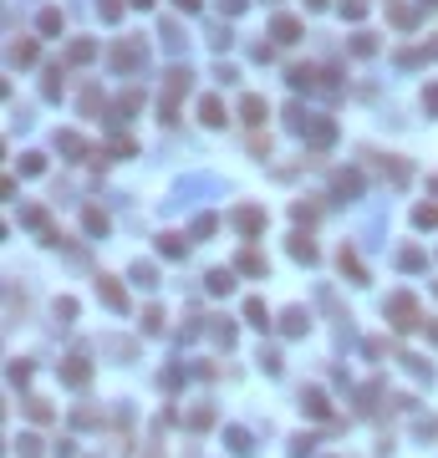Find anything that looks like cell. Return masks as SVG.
<instances>
[{
	"instance_id": "obj_1",
	"label": "cell",
	"mask_w": 438,
	"mask_h": 458,
	"mask_svg": "<svg viewBox=\"0 0 438 458\" xmlns=\"http://www.w3.org/2000/svg\"><path fill=\"white\" fill-rule=\"evenodd\" d=\"M189 82H194L189 67H174L169 72V82H163V123H174V107H178V97L189 92Z\"/></svg>"
},
{
	"instance_id": "obj_2",
	"label": "cell",
	"mask_w": 438,
	"mask_h": 458,
	"mask_svg": "<svg viewBox=\"0 0 438 458\" xmlns=\"http://www.w3.org/2000/svg\"><path fill=\"white\" fill-rule=\"evenodd\" d=\"M388 321L397 326V331H413V326H418V300L408 295V291L393 295V300H388Z\"/></svg>"
},
{
	"instance_id": "obj_3",
	"label": "cell",
	"mask_w": 438,
	"mask_h": 458,
	"mask_svg": "<svg viewBox=\"0 0 438 458\" xmlns=\"http://www.w3.org/2000/svg\"><path fill=\"white\" fill-rule=\"evenodd\" d=\"M229 219H235V229L244 234V240H255V234L265 229V209H255V204H240V209H235Z\"/></svg>"
},
{
	"instance_id": "obj_4",
	"label": "cell",
	"mask_w": 438,
	"mask_h": 458,
	"mask_svg": "<svg viewBox=\"0 0 438 458\" xmlns=\"http://www.w3.org/2000/svg\"><path fill=\"white\" fill-rule=\"evenodd\" d=\"M240 117H244L250 127H260L265 117H270V102L260 97V92H244V97H240Z\"/></svg>"
},
{
	"instance_id": "obj_5",
	"label": "cell",
	"mask_w": 438,
	"mask_h": 458,
	"mask_svg": "<svg viewBox=\"0 0 438 458\" xmlns=\"http://www.w3.org/2000/svg\"><path fill=\"white\" fill-rule=\"evenodd\" d=\"M97 295H102V306H107V311H127V295H123V285L112 280V275H102V280H97Z\"/></svg>"
},
{
	"instance_id": "obj_6",
	"label": "cell",
	"mask_w": 438,
	"mask_h": 458,
	"mask_svg": "<svg viewBox=\"0 0 438 458\" xmlns=\"http://www.w3.org/2000/svg\"><path fill=\"white\" fill-rule=\"evenodd\" d=\"M138 61H143V46H138V41H118V46H112V67L133 72Z\"/></svg>"
},
{
	"instance_id": "obj_7",
	"label": "cell",
	"mask_w": 438,
	"mask_h": 458,
	"mask_svg": "<svg viewBox=\"0 0 438 458\" xmlns=\"http://www.w3.org/2000/svg\"><path fill=\"white\" fill-rule=\"evenodd\" d=\"M61 377H67L72 387H87V382H92V366H87V357H72L67 366H61Z\"/></svg>"
},
{
	"instance_id": "obj_8",
	"label": "cell",
	"mask_w": 438,
	"mask_h": 458,
	"mask_svg": "<svg viewBox=\"0 0 438 458\" xmlns=\"http://www.w3.org/2000/svg\"><path fill=\"white\" fill-rule=\"evenodd\" d=\"M270 36H275V41H295V36H301V21H295V16H275V21H270Z\"/></svg>"
},
{
	"instance_id": "obj_9",
	"label": "cell",
	"mask_w": 438,
	"mask_h": 458,
	"mask_svg": "<svg viewBox=\"0 0 438 458\" xmlns=\"http://www.w3.org/2000/svg\"><path fill=\"white\" fill-rule=\"evenodd\" d=\"M301 402H306V413H311V417H326L331 413V402H326V392H321V387H306Z\"/></svg>"
},
{
	"instance_id": "obj_10",
	"label": "cell",
	"mask_w": 438,
	"mask_h": 458,
	"mask_svg": "<svg viewBox=\"0 0 438 458\" xmlns=\"http://www.w3.org/2000/svg\"><path fill=\"white\" fill-rule=\"evenodd\" d=\"M199 117H204L209 127H219V123H225V102H219V97H204V102H199Z\"/></svg>"
},
{
	"instance_id": "obj_11",
	"label": "cell",
	"mask_w": 438,
	"mask_h": 458,
	"mask_svg": "<svg viewBox=\"0 0 438 458\" xmlns=\"http://www.w3.org/2000/svg\"><path fill=\"white\" fill-rule=\"evenodd\" d=\"M56 148L72 153V158H82V153H87V138H82V133H56Z\"/></svg>"
},
{
	"instance_id": "obj_12",
	"label": "cell",
	"mask_w": 438,
	"mask_h": 458,
	"mask_svg": "<svg viewBox=\"0 0 438 458\" xmlns=\"http://www.w3.org/2000/svg\"><path fill=\"white\" fill-rule=\"evenodd\" d=\"M244 321L265 331V326H270V311H265V300H244Z\"/></svg>"
},
{
	"instance_id": "obj_13",
	"label": "cell",
	"mask_w": 438,
	"mask_h": 458,
	"mask_svg": "<svg viewBox=\"0 0 438 458\" xmlns=\"http://www.w3.org/2000/svg\"><path fill=\"white\" fill-rule=\"evenodd\" d=\"M82 225H87V234H107V214L87 204V209H82Z\"/></svg>"
},
{
	"instance_id": "obj_14",
	"label": "cell",
	"mask_w": 438,
	"mask_h": 458,
	"mask_svg": "<svg viewBox=\"0 0 438 458\" xmlns=\"http://www.w3.org/2000/svg\"><path fill=\"white\" fill-rule=\"evenodd\" d=\"M235 291V275L229 270H209V295H229Z\"/></svg>"
},
{
	"instance_id": "obj_15",
	"label": "cell",
	"mask_w": 438,
	"mask_h": 458,
	"mask_svg": "<svg viewBox=\"0 0 438 458\" xmlns=\"http://www.w3.org/2000/svg\"><path fill=\"white\" fill-rule=\"evenodd\" d=\"M337 265H342V275H352V280H367V270H362V260H357L352 250H342V255H337Z\"/></svg>"
},
{
	"instance_id": "obj_16",
	"label": "cell",
	"mask_w": 438,
	"mask_h": 458,
	"mask_svg": "<svg viewBox=\"0 0 438 458\" xmlns=\"http://www.w3.org/2000/svg\"><path fill=\"white\" fill-rule=\"evenodd\" d=\"M235 270H244V275H265V255H255V250H244V255L235 260Z\"/></svg>"
},
{
	"instance_id": "obj_17",
	"label": "cell",
	"mask_w": 438,
	"mask_h": 458,
	"mask_svg": "<svg viewBox=\"0 0 438 458\" xmlns=\"http://www.w3.org/2000/svg\"><path fill=\"white\" fill-rule=\"evenodd\" d=\"M286 76H291V87L301 92V87H316V76H321V72H316V67H291Z\"/></svg>"
},
{
	"instance_id": "obj_18",
	"label": "cell",
	"mask_w": 438,
	"mask_h": 458,
	"mask_svg": "<svg viewBox=\"0 0 438 458\" xmlns=\"http://www.w3.org/2000/svg\"><path fill=\"white\" fill-rule=\"evenodd\" d=\"M225 443H229V453H250V448H255L244 428H229V433H225Z\"/></svg>"
},
{
	"instance_id": "obj_19",
	"label": "cell",
	"mask_w": 438,
	"mask_h": 458,
	"mask_svg": "<svg viewBox=\"0 0 438 458\" xmlns=\"http://www.w3.org/2000/svg\"><path fill=\"white\" fill-rule=\"evenodd\" d=\"M10 61H16V67H31L36 61V41H16L10 46Z\"/></svg>"
},
{
	"instance_id": "obj_20",
	"label": "cell",
	"mask_w": 438,
	"mask_h": 458,
	"mask_svg": "<svg viewBox=\"0 0 438 458\" xmlns=\"http://www.w3.org/2000/svg\"><path fill=\"white\" fill-rule=\"evenodd\" d=\"M306 321H311V316H306L301 306H291V311H286V336H301V331H306Z\"/></svg>"
},
{
	"instance_id": "obj_21",
	"label": "cell",
	"mask_w": 438,
	"mask_h": 458,
	"mask_svg": "<svg viewBox=\"0 0 438 458\" xmlns=\"http://www.w3.org/2000/svg\"><path fill=\"white\" fill-rule=\"evenodd\" d=\"M291 255H295V260H306V265H311V260H316V244L306 240V234H295V240H291Z\"/></svg>"
},
{
	"instance_id": "obj_22",
	"label": "cell",
	"mask_w": 438,
	"mask_h": 458,
	"mask_svg": "<svg viewBox=\"0 0 438 458\" xmlns=\"http://www.w3.org/2000/svg\"><path fill=\"white\" fill-rule=\"evenodd\" d=\"M158 250H163V255H169V260H178V255H184V250H189V244H184V240H178V234H158Z\"/></svg>"
},
{
	"instance_id": "obj_23",
	"label": "cell",
	"mask_w": 438,
	"mask_h": 458,
	"mask_svg": "<svg viewBox=\"0 0 438 458\" xmlns=\"http://www.w3.org/2000/svg\"><path fill=\"white\" fill-rule=\"evenodd\" d=\"M337 194H346V199L362 194V174H337Z\"/></svg>"
},
{
	"instance_id": "obj_24",
	"label": "cell",
	"mask_w": 438,
	"mask_h": 458,
	"mask_svg": "<svg viewBox=\"0 0 438 458\" xmlns=\"http://www.w3.org/2000/svg\"><path fill=\"white\" fill-rule=\"evenodd\" d=\"M36 25H41L46 36H56V31H61V10H56V6H46V10H41V21H36Z\"/></svg>"
},
{
	"instance_id": "obj_25",
	"label": "cell",
	"mask_w": 438,
	"mask_h": 458,
	"mask_svg": "<svg viewBox=\"0 0 438 458\" xmlns=\"http://www.w3.org/2000/svg\"><path fill=\"white\" fill-rule=\"evenodd\" d=\"M413 225H418V229L438 225V204H418V209H413Z\"/></svg>"
},
{
	"instance_id": "obj_26",
	"label": "cell",
	"mask_w": 438,
	"mask_h": 458,
	"mask_svg": "<svg viewBox=\"0 0 438 458\" xmlns=\"http://www.w3.org/2000/svg\"><path fill=\"white\" fill-rule=\"evenodd\" d=\"M143 331H148V336H158V331H163V311H158V306H148V311H143Z\"/></svg>"
},
{
	"instance_id": "obj_27",
	"label": "cell",
	"mask_w": 438,
	"mask_h": 458,
	"mask_svg": "<svg viewBox=\"0 0 438 458\" xmlns=\"http://www.w3.org/2000/svg\"><path fill=\"white\" fill-rule=\"evenodd\" d=\"M133 275H138V285H148V291H153V285H158V270H153V265H143V260H138V265H133Z\"/></svg>"
},
{
	"instance_id": "obj_28",
	"label": "cell",
	"mask_w": 438,
	"mask_h": 458,
	"mask_svg": "<svg viewBox=\"0 0 438 458\" xmlns=\"http://www.w3.org/2000/svg\"><path fill=\"white\" fill-rule=\"evenodd\" d=\"M97 107H107V97H102V92L92 87V92H87V97H82V112H87V117H92Z\"/></svg>"
},
{
	"instance_id": "obj_29",
	"label": "cell",
	"mask_w": 438,
	"mask_h": 458,
	"mask_svg": "<svg viewBox=\"0 0 438 458\" xmlns=\"http://www.w3.org/2000/svg\"><path fill=\"white\" fill-rule=\"evenodd\" d=\"M92 56H97L92 41H72V61H92Z\"/></svg>"
},
{
	"instance_id": "obj_30",
	"label": "cell",
	"mask_w": 438,
	"mask_h": 458,
	"mask_svg": "<svg viewBox=\"0 0 438 458\" xmlns=\"http://www.w3.org/2000/svg\"><path fill=\"white\" fill-rule=\"evenodd\" d=\"M214 423V408H194L189 413V428H209Z\"/></svg>"
},
{
	"instance_id": "obj_31",
	"label": "cell",
	"mask_w": 438,
	"mask_h": 458,
	"mask_svg": "<svg viewBox=\"0 0 438 458\" xmlns=\"http://www.w3.org/2000/svg\"><path fill=\"white\" fill-rule=\"evenodd\" d=\"M97 10H102V21H118L123 16V0H97Z\"/></svg>"
},
{
	"instance_id": "obj_32",
	"label": "cell",
	"mask_w": 438,
	"mask_h": 458,
	"mask_svg": "<svg viewBox=\"0 0 438 458\" xmlns=\"http://www.w3.org/2000/svg\"><path fill=\"white\" fill-rule=\"evenodd\" d=\"M331 138H337V127H331V123H316L311 127V143H331Z\"/></svg>"
},
{
	"instance_id": "obj_33",
	"label": "cell",
	"mask_w": 438,
	"mask_h": 458,
	"mask_svg": "<svg viewBox=\"0 0 438 458\" xmlns=\"http://www.w3.org/2000/svg\"><path fill=\"white\" fill-rule=\"evenodd\" d=\"M397 265H403V270H418V265H423V250H403V255H397Z\"/></svg>"
},
{
	"instance_id": "obj_34",
	"label": "cell",
	"mask_w": 438,
	"mask_h": 458,
	"mask_svg": "<svg viewBox=\"0 0 438 458\" xmlns=\"http://www.w3.org/2000/svg\"><path fill=\"white\" fill-rule=\"evenodd\" d=\"M72 316H76V300H56V321H61V326H67Z\"/></svg>"
},
{
	"instance_id": "obj_35",
	"label": "cell",
	"mask_w": 438,
	"mask_h": 458,
	"mask_svg": "<svg viewBox=\"0 0 438 458\" xmlns=\"http://www.w3.org/2000/svg\"><path fill=\"white\" fill-rule=\"evenodd\" d=\"M31 417H36V423H51V408H46L41 397H31Z\"/></svg>"
},
{
	"instance_id": "obj_36",
	"label": "cell",
	"mask_w": 438,
	"mask_h": 458,
	"mask_svg": "<svg viewBox=\"0 0 438 458\" xmlns=\"http://www.w3.org/2000/svg\"><path fill=\"white\" fill-rule=\"evenodd\" d=\"M10 382H31V362H16V366H10Z\"/></svg>"
},
{
	"instance_id": "obj_37",
	"label": "cell",
	"mask_w": 438,
	"mask_h": 458,
	"mask_svg": "<svg viewBox=\"0 0 438 458\" xmlns=\"http://www.w3.org/2000/svg\"><path fill=\"white\" fill-rule=\"evenodd\" d=\"M362 10H367V0H342V16H352V21H357Z\"/></svg>"
},
{
	"instance_id": "obj_38",
	"label": "cell",
	"mask_w": 438,
	"mask_h": 458,
	"mask_svg": "<svg viewBox=\"0 0 438 458\" xmlns=\"http://www.w3.org/2000/svg\"><path fill=\"white\" fill-rule=\"evenodd\" d=\"M41 168H46V163L36 158V153H25V158H21V174H41Z\"/></svg>"
},
{
	"instance_id": "obj_39",
	"label": "cell",
	"mask_w": 438,
	"mask_h": 458,
	"mask_svg": "<svg viewBox=\"0 0 438 458\" xmlns=\"http://www.w3.org/2000/svg\"><path fill=\"white\" fill-rule=\"evenodd\" d=\"M21 453H25V458H36V453H41V438L25 433V438H21Z\"/></svg>"
},
{
	"instance_id": "obj_40",
	"label": "cell",
	"mask_w": 438,
	"mask_h": 458,
	"mask_svg": "<svg viewBox=\"0 0 438 458\" xmlns=\"http://www.w3.org/2000/svg\"><path fill=\"white\" fill-rule=\"evenodd\" d=\"M219 10H225V16H240V10H244V0H219Z\"/></svg>"
},
{
	"instance_id": "obj_41",
	"label": "cell",
	"mask_w": 438,
	"mask_h": 458,
	"mask_svg": "<svg viewBox=\"0 0 438 458\" xmlns=\"http://www.w3.org/2000/svg\"><path fill=\"white\" fill-rule=\"evenodd\" d=\"M423 107H428V112H438V87H428V92H423Z\"/></svg>"
},
{
	"instance_id": "obj_42",
	"label": "cell",
	"mask_w": 438,
	"mask_h": 458,
	"mask_svg": "<svg viewBox=\"0 0 438 458\" xmlns=\"http://www.w3.org/2000/svg\"><path fill=\"white\" fill-rule=\"evenodd\" d=\"M174 6L184 10V16H194V10H199V0H174Z\"/></svg>"
},
{
	"instance_id": "obj_43",
	"label": "cell",
	"mask_w": 438,
	"mask_h": 458,
	"mask_svg": "<svg viewBox=\"0 0 438 458\" xmlns=\"http://www.w3.org/2000/svg\"><path fill=\"white\" fill-rule=\"evenodd\" d=\"M133 6H138V10H148V6H153V0H133Z\"/></svg>"
},
{
	"instance_id": "obj_44",
	"label": "cell",
	"mask_w": 438,
	"mask_h": 458,
	"mask_svg": "<svg viewBox=\"0 0 438 458\" xmlns=\"http://www.w3.org/2000/svg\"><path fill=\"white\" fill-rule=\"evenodd\" d=\"M306 6H311V10H316V6H326V0H306Z\"/></svg>"
}]
</instances>
